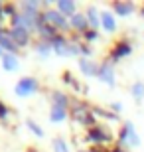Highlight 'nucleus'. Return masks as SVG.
Returning a JSON list of instances; mask_svg holds the SVG:
<instances>
[{
    "mask_svg": "<svg viewBox=\"0 0 144 152\" xmlns=\"http://www.w3.org/2000/svg\"><path fill=\"white\" fill-rule=\"evenodd\" d=\"M44 18H45V22L50 24V26H53V28H59V30H67L69 28L65 16H63L59 10H48L44 14Z\"/></svg>",
    "mask_w": 144,
    "mask_h": 152,
    "instance_id": "1",
    "label": "nucleus"
},
{
    "mask_svg": "<svg viewBox=\"0 0 144 152\" xmlns=\"http://www.w3.org/2000/svg\"><path fill=\"white\" fill-rule=\"evenodd\" d=\"M121 144H130V146H138L140 144V138L136 134V130H134V124L132 123H126L124 124V129L121 132Z\"/></svg>",
    "mask_w": 144,
    "mask_h": 152,
    "instance_id": "2",
    "label": "nucleus"
},
{
    "mask_svg": "<svg viewBox=\"0 0 144 152\" xmlns=\"http://www.w3.org/2000/svg\"><path fill=\"white\" fill-rule=\"evenodd\" d=\"M38 89V83H36V79H22L20 83L16 85V93L18 95H30V93H34V91Z\"/></svg>",
    "mask_w": 144,
    "mask_h": 152,
    "instance_id": "3",
    "label": "nucleus"
},
{
    "mask_svg": "<svg viewBox=\"0 0 144 152\" xmlns=\"http://www.w3.org/2000/svg\"><path fill=\"white\" fill-rule=\"evenodd\" d=\"M50 44H51V50H56L59 56H65V53L69 56V44L65 42V38H63V36H56Z\"/></svg>",
    "mask_w": 144,
    "mask_h": 152,
    "instance_id": "4",
    "label": "nucleus"
},
{
    "mask_svg": "<svg viewBox=\"0 0 144 152\" xmlns=\"http://www.w3.org/2000/svg\"><path fill=\"white\" fill-rule=\"evenodd\" d=\"M99 77L105 81L107 85H115V71H113V65L109 63H103L99 69Z\"/></svg>",
    "mask_w": 144,
    "mask_h": 152,
    "instance_id": "5",
    "label": "nucleus"
},
{
    "mask_svg": "<svg viewBox=\"0 0 144 152\" xmlns=\"http://www.w3.org/2000/svg\"><path fill=\"white\" fill-rule=\"evenodd\" d=\"M81 71H83L85 75H89V77H93V75H99V69H101V65H97V63H93V61H89V59H81Z\"/></svg>",
    "mask_w": 144,
    "mask_h": 152,
    "instance_id": "6",
    "label": "nucleus"
},
{
    "mask_svg": "<svg viewBox=\"0 0 144 152\" xmlns=\"http://www.w3.org/2000/svg\"><path fill=\"white\" fill-rule=\"evenodd\" d=\"M89 140H95L97 144H101V142L111 140V134L105 132L103 129H91V132H89Z\"/></svg>",
    "mask_w": 144,
    "mask_h": 152,
    "instance_id": "7",
    "label": "nucleus"
},
{
    "mask_svg": "<svg viewBox=\"0 0 144 152\" xmlns=\"http://www.w3.org/2000/svg\"><path fill=\"white\" fill-rule=\"evenodd\" d=\"M57 10L63 16H75V2H71V0H61V2H57Z\"/></svg>",
    "mask_w": 144,
    "mask_h": 152,
    "instance_id": "8",
    "label": "nucleus"
},
{
    "mask_svg": "<svg viewBox=\"0 0 144 152\" xmlns=\"http://www.w3.org/2000/svg\"><path fill=\"white\" fill-rule=\"evenodd\" d=\"M130 51H132L130 44L122 42V44H118L115 50H113V59H121V57H124V56H130Z\"/></svg>",
    "mask_w": 144,
    "mask_h": 152,
    "instance_id": "9",
    "label": "nucleus"
},
{
    "mask_svg": "<svg viewBox=\"0 0 144 152\" xmlns=\"http://www.w3.org/2000/svg\"><path fill=\"white\" fill-rule=\"evenodd\" d=\"M113 8H115V12L118 16H128V14L134 12V4H130V2H116Z\"/></svg>",
    "mask_w": 144,
    "mask_h": 152,
    "instance_id": "10",
    "label": "nucleus"
},
{
    "mask_svg": "<svg viewBox=\"0 0 144 152\" xmlns=\"http://www.w3.org/2000/svg\"><path fill=\"white\" fill-rule=\"evenodd\" d=\"M71 26L75 30H87V26H89L87 16H85V14H75V16H71Z\"/></svg>",
    "mask_w": 144,
    "mask_h": 152,
    "instance_id": "11",
    "label": "nucleus"
},
{
    "mask_svg": "<svg viewBox=\"0 0 144 152\" xmlns=\"http://www.w3.org/2000/svg\"><path fill=\"white\" fill-rule=\"evenodd\" d=\"M101 22H103V26H105L107 32H115L116 22H115V18H113L111 12H103V14H101Z\"/></svg>",
    "mask_w": 144,
    "mask_h": 152,
    "instance_id": "12",
    "label": "nucleus"
},
{
    "mask_svg": "<svg viewBox=\"0 0 144 152\" xmlns=\"http://www.w3.org/2000/svg\"><path fill=\"white\" fill-rule=\"evenodd\" d=\"M12 38L16 39V42H18L20 45H24L26 42H28V38H30V36H28V30H24V28H18V26H16V28L12 30Z\"/></svg>",
    "mask_w": 144,
    "mask_h": 152,
    "instance_id": "13",
    "label": "nucleus"
},
{
    "mask_svg": "<svg viewBox=\"0 0 144 152\" xmlns=\"http://www.w3.org/2000/svg\"><path fill=\"white\" fill-rule=\"evenodd\" d=\"M65 117H67V109H63V107H51L50 118L53 121V123H61V121H65Z\"/></svg>",
    "mask_w": 144,
    "mask_h": 152,
    "instance_id": "14",
    "label": "nucleus"
},
{
    "mask_svg": "<svg viewBox=\"0 0 144 152\" xmlns=\"http://www.w3.org/2000/svg\"><path fill=\"white\" fill-rule=\"evenodd\" d=\"M87 22H89V26H93V28H97V26H99L101 18H99V12H97V8H95V6H91V8L87 10Z\"/></svg>",
    "mask_w": 144,
    "mask_h": 152,
    "instance_id": "15",
    "label": "nucleus"
},
{
    "mask_svg": "<svg viewBox=\"0 0 144 152\" xmlns=\"http://www.w3.org/2000/svg\"><path fill=\"white\" fill-rule=\"evenodd\" d=\"M75 121H77V123H83V124H89L93 121V117H91V113H87L85 109H77V111H75Z\"/></svg>",
    "mask_w": 144,
    "mask_h": 152,
    "instance_id": "16",
    "label": "nucleus"
},
{
    "mask_svg": "<svg viewBox=\"0 0 144 152\" xmlns=\"http://www.w3.org/2000/svg\"><path fill=\"white\" fill-rule=\"evenodd\" d=\"M51 101H53V107H63V109H67V97L63 95V93H53Z\"/></svg>",
    "mask_w": 144,
    "mask_h": 152,
    "instance_id": "17",
    "label": "nucleus"
},
{
    "mask_svg": "<svg viewBox=\"0 0 144 152\" xmlns=\"http://www.w3.org/2000/svg\"><path fill=\"white\" fill-rule=\"evenodd\" d=\"M50 51H51V44L50 42H42V44H38V53L39 56H50Z\"/></svg>",
    "mask_w": 144,
    "mask_h": 152,
    "instance_id": "18",
    "label": "nucleus"
},
{
    "mask_svg": "<svg viewBox=\"0 0 144 152\" xmlns=\"http://www.w3.org/2000/svg\"><path fill=\"white\" fill-rule=\"evenodd\" d=\"M132 95H134V99H142L144 97V83H134L132 85Z\"/></svg>",
    "mask_w": 144,
    "mask_h": 152,
    "instance_id": "19",
    "label": "nucleus"
},
{
    "mask_svg": "<svg viewBox=\"0 0 144 152\" xmlns=\"http://www.w3.org/2000/svg\"><path fill=\"white\" fill-rule=\"evenodd\" d=\"M53 150H56V152H69V148H67L65 140H61V138H57V140L53 142Z\"/></svg>",
    "mask_w": 144,
    "mask_h": 152,
    "instance_id": "20",
    "label": "nucleus"
},
{
    "mask_svg": "<svg viewBox=\"0 0 144 152\" xmlns=\"http://www.w3.org/2000/svg\"><path fill=\"white\" fill-rule=\"evenodd\" d=\"M18 61H16V57H12V56H4V67L6 69H16Z\"/></svg>",
    "mask_w": 144,
    "mask_h": 152,
    "instance_id": "21",
    "label": "nucleus"
},
{
    "mask_svg": "<svg viewBox=\"0 0 144 152\" xmlns=\"http://www.w3.org/2000/svg\"><path fill=\"white\" fill-rule=\"evenodd\" d=\"M0 44L4 45L6 50H10V51L14 50V42H12V39L8 38V36H0Z\"/></svg>",
    "mask_w": 144,
    "mask_h": 152,
    "instance_id": "22",
    "label": "nucleus"
},
{
    "mask_svg": "<svg viewBox=\"0 0 144 152\" xmlns=\"http://www.w3.org/2000/svg\"><path fill=\"white\" fill-rule=\"evenodd\" d=\"M28 126H30V129H32V130H34V132H36L38 136H44V130L39 129V126H38L36 123H32V121H28Z\"/></svg>",
    "mask_w": 144,
    "mask_h": 152,
    "instance_id": "23",
    "label": "nucleus"
},
{
    "mask_svg": "<svg viewBox=\"0 0 144 152\" xmlns=\"http://www.w3.org/2000/svg\"><path fill=\"white\" fill-rule=\"evenodd\" d=\"M95 38H97V32H93V30L85 32V39H89V42H91V39H95Z\"/></svg>",
    "mask_w": 144,
    "mask_h": 152,
    "instance_id": "24",
    "label": "nucleus"
},
{
    "mask_svg": "<svg viewBox=\"0 0 144 152\" xmlns=\"http://www.w3.org/2000/svg\"><path fill=\"white\" fill-rule=\"evenodd\" d=\"M81 152H87V150H81Z\"/></svg>",
    "mask_w": 144,
    "mask_h": 152,
    "instance_id": "25",
    "label": "nucleus"
}]
</instances>
